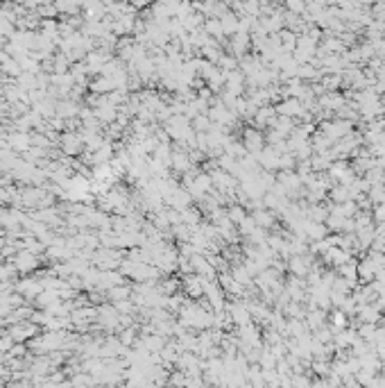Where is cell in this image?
<instances>
[{
	"instance_id": "10",
	"label": "cell",
	"mask_w": 385,
	"mask_h": 388,
	"mask_svg": "<svg viewBox=\"0 0 385 388\" xmlns=\"http://www.w3.org/2000/svg\"><path fill=\"white\" fill-rule=\"evenodd\" d=\"M333 322H335L338 327H342V325H344V313H340V311H338V313L333 316Z\"/></svg>"
},
{
	"instance_id": "2",
	"label": "cell",
	"mask_w": 385,
	"mask_h": 388,
	"mask_svg": "<svg viewBox=\"0 0 385 388\" xmlns=\"http://www.w3.org/2000/svg\"><path fill=\"white\" fill-rule=\"evenodd\" d=\"M14 268H16L18 272H23V275L32 272L34 268H38V256H36V252H32V250H27V248H21L18 252H16V256H14Z\"/></svg>"
},
{
	"instance_id": "9",
	"label": "cell",
	"mask_w": 385,
	"mask_h": 388,
	"mask_svg": "<svg viewBox=\"0 0 385 388\" xmlns=\"http://www.w3.org/2000/svg\"><path fill=\"white\" fill-rule=\"evenodd\" d=\"M322 105L331 107V109H338V107H342V98L340 96H326V98H322Z\"/></svg>"
},
{
	"instance_id": "4",
	"label": "cell",
	"mask_w": 385,
	"mask_h": 388,
	"mask_svg": "<svg viewBox=\"0 0 385 388\" xmlns=\"http://www.w3.org/2000/svg\"><path fill=\"white\" fill-rule=\"evenodd\" d=\"M16 291L21 293V298H36V295L43 291V284H41V280H23V282H18Z\"/></svg>"
},
{
	"instance_id": "7",
	"label": "cell",
	"mask_w": 385,
	"mask_h": 388,
	"mask_svg": "<svg viewBox=\"0 0 385 388\" xmlns=\"http://www.w3.org/2000/svg\"><path fill=\"white\" fill-rule=\"evenodd\" d=\"M263 143V139H261V134L258 132H247L245 136V145H247V150H258Z\"/></svg>"
},
{
	"instance_id": "8",
	"label": "cell",
	"mask_w": 385,
	"mask_h": 388,
	"mask_svg": "<svg viewBox=\"0 0 385 388\" xmlns=\"http://www.w3.org/2000/svg\"><path fill=\"white\" fill-rule=\"evenodd\" d=\"M254 223H256L258 227H270V225H272V216L265 214V211H256V214H254Z\"/></svg>"
},
{
	"instance_id": "3",
	"label": "cell",
	"mask_w": 385,
	"mask_h": 388,
	"mask_svg": "<svg viewBox=\"0 0 385 388\" xmlns=\"http://www.w3.org/2000/svg\"><path fill=\"white\" fill-rule=\"evenodd\" d=\"M34 331H36V322L34 325H30V322H18V325H14L12 329H9V336H12L14 341L23 343V341H27V338L34 336Z\"/></svg>"
},
{
	"instance_id": "6",
	"label": "cell",
	"mask_w": 385,
	"mask_h": 388,
	"mask_svg": "<svg viewBox=\"0 0 385 388\" xmlns=\"http://www.w3.org/2000/svg\"><path fill=\"white\" fill-rule=\"evenodd\" d=\"M77 112H80V109H77V105H75L73 100H64V102H57V112H54V116H59V118H73Z\"/></svg>"
},
{
	"instance_id": "5",
	"label": "cell",
	"mask_w": 385,
	"mask_h": 388,
	"mask_svg": "<svg viewBox=\"0 0 385 388\" xmlns=\"http://www.w3.org/2000/svg\"><path fill=\"white\" fill-rule=\"evenodd\" d=\"M62 145H64V150L68 152V155H77V152L82 150V145H84V141H82V134L66 132L62 136Z\"/></svg>"
},
{
	"instance_id": "1",
	"label": "cell",
	"mask_w": 385,
	"mask_h": 388,
	"mask_svg": "<svg viewBox=\"0 0 385 388\" xmlns=\"http://www.w3.org/2000/svg\"><path fill=\"white\" fill-rule=\"evenodd\" d=\"M181 322L188 327H208L213 322V316L200 307H188L181 311Z\"/></svg>"
}]
</instances>
